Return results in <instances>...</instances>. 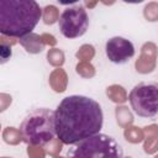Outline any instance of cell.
I'll return each mask as SVG.
<instances>
[{
    "mask_svg": "<svg viewBox=\"0 0 158 158\" xmlns=\"http://www.w3.org/2000/svg\"><path fill=\"white\" fill-rule=\"evenodd\" d=\"M128 100L133 112L141 117H153L158 114V84L138 83L131 90Z\"/></svg>",
    "mask_w": 158,
    "mask_h": 158,
    "instance_id": "obj_5",
    "label": "cell"
},
{
    "mask_svg": "<svg viewBox=\"0 0 158 158\" xmlns=\"http://www.w3.org/2000/svg\"><path fill=\"white\" fill-rule=\"evenodd\" d=\"M59 4H62V5H72V4H75V2H78L79 0H57Z\"/></svg>",
    "mask_w": 158,
    "mask_h": 158,
    "instance_id": "obj_9",
    "label": "cell"
},
{
    "mask_svg": "<svg viewBox=\"0 0 158 158\" xmlns=\"http://www.w3.org/2000/svg\"><path fill=\"white\" fill-rule=\"evenodd\" d=\"M105 53L110 62L115 64H123L135 56V47L131 41L115 36L107 40L105 44Z\"/></svg>",
    "mask_w": 158,
    "mask_h": 158,
    "instance_id": "obj_7",
    "label": "cell"
},
{
    "mask_svg": "<svg viewBox=\"0 0 158 158\" xmlns=\"http://www.w3.org/2000/svg\"><path fill=\"white\" fill-rule=\"evenodd\" d=\"M10 57H11V47L5 43H1V63L6 62V59Z\"/></svg>",
    "mask_w": 158,
    "mask_h": 158,
    "instance_id": "obj_8",
    "label": "cell"
},
{
    "mask_svg": "<svg viewBox=\"0 0 158 158\" xmlns=\"http://www.w3.org/2000/svg\"><path fill=\"white\" fill-rule=\"evenodd\" d=\"M41 16L36 0H0V32L4 36L23 37L31 33Z\"/></svg>",
    "mask_w": 158,
    "mask_h": 158,
    "instance_id": "obj_2",
    "label": "cell"
},
{
    "mask_svg": "<svg viewBox=\"0 0 158 158\" xmlns=\"http://www.w3.org/2000/svg\"><path fill=\"white\" fill-rule=\"evenodd\" d=\"M122 1L128 2V4H141V2H143L144 0H122Z\"/></svg>",
    "mask_w": 158,
    "mask_h": 158,
    "instance_id": "obj_10",
    "label": "cell"
},
{
    "mask_svg": "<svg viewBox=\"0 0 158 158\" xmlns=\"http://www.w3.org/2000/svg\"><path fill=\"white\" fill-rule=\"evenodd\" d=\"M68 151L69 157L83 158H121L123 151L115 138L105 133H95L75 144Z\"/></svg>",
    "mask_w": 158,
    "mask_h": 158,
    "instance_id": "obj_4",
    "label": "cell"
},
{
    "mask_svg": "<svg viewBox=\"0 0 158 158\" xmlns=\"http://www.w3.org/2000/svg\"><path fill=\"white\" fill-rule=\"evenodd\" d=\"M58 25L60 33L65 38H77L86 32L89 17L83 6H72L60 14Z\"/></svg>",
    "mask_w": 158,
    "mask_h": 158,
    "instance_id": "obj_6",
    "label": "cell"
},
{
    "mask_svg": "<svg viewBox=\"0 0 158 158\" xmlns=\"http://www.w3.org/2000/svg\"><path fill=\"white\" fill-rule=\"evenodd\" d=\"M20 135L25 143L43 147L49 143L56 135L54 111L40 107L30 111L20 125Z\"/></svg>",
    "mask_w": 158,
    "mask_h": 158,
    "instance_id": "obj_3",
    "label": "cell"
},
{
    "mask_svg": "<svg viewBox=\"0 0 158 158\" xmlns=\"http://www.w3.org/2000/svg\"><path fill=\"white\" fill-rule=\"evenodd\" d=\"M102 123L104 114L100 104L84 95L64 98L54 111L56 135L68 146L99 133Z\"/></svg>",
    "mask_w": 158,
    "mask_h": 158,
    "instance_id": "obj_1",
    "label": "cell"
}]
</instances>
